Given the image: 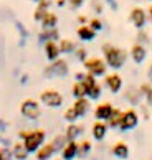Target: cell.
Instances as JSON below:
<instances>
[{
  "label": "cell",
  "mask_w": 152,
  "mask_h": 160,
  "mask_svg": "<svg viewBox=\"0 0 152 160\" xmlns=\"http://www.w3.org/2000/svg\"><path fill=\"white\" fill-rule=\"evenodd\" d=\"M20 140L25 144L27 150L30 153H37L38 149L45 144L46 132L43 129H33V130H20L18 132Z\"/></svg>",
  "instance_id": "1"
},
{
  "label": "cell",
  "mask_w": 152,
  "mask_h": 160,
  "mask_svg": "<svg viewBox=\"0 0 152 160\" xmlns=\"http://www.w3.org/2000/svg\"><path fill=\"white\" fill-rule=\"evenodd\" d=\"M103 55H104V60H106L108 66L113 69H121L127 61V53L122 48H118V46H114L111 43L103 45Z\"/></svg>",
  "instance_id": "2"
},
{
  "label": "cell",
  "mask_w": 152,
  "mask_h": 160,
  "mask_svg": "<svg viewBox=\"0 0 152 160\" xmlns=\"http://www.w3.org/2000/svg\"><path fill=\"white\" fill-rule=\"evenodd\" d=\"M20 114L28 121H37L42 116V109H40V104L33 99H25L20 104Z\"/></svg>",
  "instance_id": "3"
},
{
  "label": "cell",
  "mask_w": 152,
  "mask_h": 160,
  "mask_svg": "<svg viewBox=\"0 0 152 160\" xmlns=\"http://www.w3.org/2000/svg\"><path fill=\"white\" fill-rule=\"evenodd\" d=\"M83 66L86 68L88 73L98 76H106L108 71V63L106 60H101V58H88V60L83 63Z\"/></svg>",
  "instance_id": "4"
},
{
  "label": "cell",
  "mask_w": 152,
  "mask_h": 160,
  "mask_svg": "<svg viewBox=\"0 0 152 160\" xmlns=\"http://www.w3.org/2000/svg\"><path fill=\"white\" fill-rule=\"evenodd\" d=\"M69 73V66H68V63L65 60H55L53 63L50 64L48 68L45 69V76L46 78H65V76Z\"/></svg>",
  "instance_id": "5"
},
{
  "label": "cell",
  "mask_w": 152,
  "mask_h": 160,
  "mask_svg": "<svg viewBox=\"0 0 152 160\" xmlns=\"http://www.w3.org/2000/svg\"><path fill=\"white\" fill-rule=\"evenodd\" d=\"M139 112L136 109H127L124 111L122 114V121H121V126H119V130L121 132H129V130L136 129L139 126Z\"/></svg>",
  "instance_id": "6"
},
{
  "label": "cell",
  "mask_w": 152,
  "mask_h": 160,
  "mask_svg": "<svg viewBox=\"0 0 152 160\" xmlns=\"http://www.w3.org/2000/svg\"><path fill=\"white\" fill-rule=\"evenodd\" d=\"M40 101H42V104H45L46 108H53V109H56V108H61L63 106V96L58 91H55V89H46V91H43L42 92V96H40Z\"/></svg>",
  "instance_id": "7"
},
{
  "label": "cell",
  "mask_w": 152,
  "mask_h": 160,
  "mask_svg": "<svg viewBox=\"0 0 152 160\" xmlns=\"http://www.w3.org/2000/svg\"><path fill=\"white\" fill-rule=\"evenodd\" d=\"M104 84H106V88L109 89V92L118 94V92L122 89V84H124V81H122V76H121V74H118V73H111V74H106V76H104Z\"/></svg>",
  "instance_id": "8"
},
{
  "label": "cell",
  "mask_w": 152,
  "mask_h": 160,
  "mask_svg": "<svg viewBox=\"0 0 152 160\" xmlns=\"http://www.w3.org/2000/svg\"><path fill=\"white\" fill-rule=\"evenodd\" d=\"M129 20H131V23L137 28V30H142V28L145 27V23H147V13H145L144 8L136 7V8L131 10Z\"/></svg>",
  "instance_id": "9"
},
{
  "label": "cell",
  "mask_w": 152,
  "mask_h": 160,
  "mask_svg": "<svg viewBox=\"0 0 152 160\" xmlns=\"http://www.w3.org/2000/svg\"><path fill=\"white\" fill-rule=\"evenodd\" d=\"M113 111H114V106L111 104V102H108V101H104V102L96 106V109H94V119L96 121L108 122V119L111 117V114H113Z\"/></svg>",
  "instance_id": "10"
},
{
  "label": "cell",
  "mask_w": 152,
  "mask_h": 160,
  "mask_svg": "<svg viewBox=\"0 0 152 160\" xmlns=\"http://www.w3.org/2000/svg\"><path fill=\"white\" fill-rule=\"evenodd\" d=\"M108 130H109L108 122H104V121H96L94 124H93V127H91V135H93V139H94V140L101 142V140L106 139Z\"/></svg>",
  "instance_id": "11"
},
{
  "label": "cell",
  "mask_w": 152,
  "mask_h": 160,
  "mask_svg": "<svg viewBox=\"0 0 152 160\" xmlns=\"http://www.w3.org/2000/svg\"><path fill=\"white\" fill-rule=\"evenodd\" d=\"M124 99H126L131 106H141L142 92H141V89H139V88L129 86V88H127V89L124 91Z\"/></svg>",
  "instance_id": "12"
},
{
  "label": "cell",
  "mask_w": 152,
  "mask_h": 160,
  "mask_svg": "<svg viewBox=\"0 0 152 160\" xmlns=\"http://www.w3.org/2000/svg\"><path fill=\"white\" fill-rule=\"evenodd\" d=\"M131 58H132V61L136 63V64L144 63L145 58H147V48H145V45H141V43L132 45V48H131Z\"/></svg>",
  "instance_id": "13"
},
{
  "label": "cell",
  "mask_w": 152,
  "mask_h": 160,
  "mask_svg": "<svg viewBox=\"0 0 152 160\" xmlns=\"http://www.w3.org/2000/svg\"><path fill=\"white\" fill-rule=\"evenodd\" d=\"M78 147H79V142L76 140H68V144L65 145L60 153H61V158L63 160H74L78 157Z\"/></svg>",
  "instance_id": "14"
},
{
  "label": "cell",
  "mask_w": 152,
  "mask_h": 160,
  "mask_svg": "<svg viewBox=\"0 0 152 160\" xmlns=\"http://www.w3.org/2000/svg\"><path fill=\"white\" fill-rule=\"evenodd\" d=\"M71 108L76 111V114L78 117H84L88 112H89V108H91V99L89 98H79L74 101V104Z\"/></svg>",
  "instance_id": "15"
},
{
  "label": "cell",
  "mask_w": 152,
  "mask_h": 160,
  "mask_svg": "<svg viewBox=\"0 0 152 160\" xmlns=\"http://www.w3.org/2000/svg\"><path fill=\"white\" fill-rule=\"evenodd\" d=\"M111 153H113V155H114L116 158L126 160V158H129L131 150H129V145H127L126 142L119 140V142H116V144L113 145V149H111Z\"/></svg>",
  "instance_id": "16"
},
{
  "label": "cell",
  "mask_w": 152,
  "mask_h": 160,
  "mask_svg": "<svg viewBox=\"0 0 152 160\" xmlns=\"http://www.w3.org/2000/svg\"><path fill=\"white\" fill-rule=\"evenodd\" d=\"M12 155H13L15 160H27L28 155H30V152L27 150V147L22 140H17L15 144L12 145Z\"/></svg>",
  "instance_id": "17"
},
{
  "label": "cell",
  "mask_w": 152,
  "mask_h": 160,
  "mask_svg": "<svg viewBox=\"0 0 152 160\" xmlns=\"http://www.w3.org/2000/svg\"><path fill=\"white\" fill-rule=\"evenodd\" d=\"M55 153H56V150H55L53 144L50 142V144H43L42 147H40L38 152L35 153V155H37L35 158L37 160H51V157H53Z\"/></svg>",
  "instance_id": "18"
},
{
  "label": "cell",
  "mask_w": 152,
  "mask_h": 160,
  "mask_svg": "<svg viewBox=\"0 0 152 160\" xmlns=\"http://www.w3.org/2000/svg\"><path fill=\"white\" fill-rule=\"evenodd\" d=\"M76 33H78V38L81 41H93L96 38V30H93V28L89 25H81L78 30H76Z\"/></svg>",
  "instance_id": "19"
},
{
  "label": "cell",
  "mask_w": 152,
  "mask_h": 160,
  "mask_svg": "<svg viewBox=\"0 0 152 160\" xmlns=\"http://www.w3.org/2000/svg\"><path fill=\"white\" fill-rule=\"evenodd\" d=\"M45 53H46V58H48L50 61L58 60V56H60V53H61L60 45H56L53 40H51V41H46V43H45Z\"/></svg>",
  "instance_id": "20"
},
{
  "label": "cell",
  "mask_w": 152,
  "mask_h": 160,
  "mask_svg": "<svg viewBox=\"0 0 152 160\" xmlns=\"http://www.w3.org/2000/svg\"><path fill=\"white\" fill-rule=\"evenodd\" d=\"M48 7H50V0H40V2H38V7H37V10H35V13H33V18L42 22V20L45 18V15L50 12Z\"/></svg>",
  "instance_id": "21"
},
{
  "label": "cell",
  "mask_w": 152,
  "mask_h": 160,
  "mask_svg": "<svg viewBox=\"0 0 152 160\" xmlns=\"http://www.w3.org/2000/svg\"><path fill=\"white\" fill-rule=\"evenodd\" d=\"M122 114H124V111H121V109H118V108H114L113 114H111V117L108 119V126H109V129H119L121 121H122Z\"/></svg>",
  "instance_id": "22"
},
{
  "label": "cell",
  "mask_w": 152,
  "mask_h": 160,
  "mask_svg": "<svg viewBox=\"0 0 152 160\" xmlns=\"http://www.w3.org/2000/svg\"><path fill=\"white\" fill-rule=\"evenodd\" d=\"M81 134H83V127L78 126V124H74V122L69 124V126L66 127V130H65V135H66L68 140H76Z\"/></svg>",
  "instance_id": "23"
},
{
  "label": "cell",
  "mask_w": 152,
  "mask_h": 160,
  "mask_svg": "<svg viewBox=\"0 0 152 160\" xmlns=\"http://www.w3.org/2000/svg\"><path fill=\"white\" fill-rule=\"evenodd\" d=\"M73 96L74 99H79V98H88V89L86 86L83 84V81H76L73 84Z\"/></svg>",
  "instance_id": "24"
},
{
  "label": "cell",
  "mask_w": 152,
  "mask_h": 160,
  "mask_svg": "<svg viewBox=\"0 0 152 160\" xmlns=\"http://www.w3.org/2000/svg\"><path fill=\"white\" fill-rule=\"evenodd\" d=\"M56 23H58V17L53 12H48L45 15V18L42 20V27L43 28H56Z\"/></svg>",
  "instance_id": "25"
},
{
  "label": "cell",
  "mask_w": 152,
  "mask_h": 160,
  "mask_svg": "<svg viewBox=\"0 0 152 160\" xmlns=\"http://www.w3.org/2000/svg\"><path fill=\"white\" fill-rule=\"evenodd\" d=\"M51 144H53V147H55L56 152H61L63 149H65V145L68 144V139H66L65 134H58L56 137L51 140Z\"/></svg>",
  "instance_id": "26"
},
{
  "label": "cell",
  "mask_w": 152,
  "mask_h": 160,
  "mask_svg": "<svg viewBox=\"0 0 152 160\" xmlns=\"http://www.w3.org/2000/svg\"><path fill=\"white\" fill-rule=\"evenodd\" d=\"M40 41H51V40H56L58 38V32L56 28H45V30L40 33Z\"/></svg>",
  "instance_id": "27"
},
{
  "label": "cell",
  "mask_w": 152,
  "mask_h": 160,
  "mask_svg": "<svg viewBox=\"0 0 152 160\" xmlns=\"http://www.w3.org/2000/svg\"><path fill=\"white\" fill-rule=\"evenodd\" d=\"M93 149V144L89 140H83V142H79V147H78V157L79 158H84L89 155V152Z\"/></svg>",
  "instance_id": "28"
},
{
  "label": "cell",
  "mask_w": 152,
  "mask_h": 160,
  "mask_svg": "<svg viewBox=\"0 0 152 160\" xmlns=\"http://www.w3.org/2000/svg\"><path fill=\"white\" fill-rule=\"evenodd\" d=\"M60 50H61V53H73V51H76V43L69 38H63L60 41Z\"/></svg>",
  "instance_id": "29"
},
{
  "label": "cell",
  "mask_w": 152,
  "mask_h": 160,
  "mask_svg": "<svg viewBox=\"0 0 152 160\" xmlns=\"http://www.w3.org/2000/svg\"><path fill=\"white\" fill-rule=\"evenodd\" d=\"M139 89H141V92H142V98L147 101H152V84L150 82H142L141 86H139Z\"/></svg>",
  "instance_id": "30"
},
{
  "label": "cell",
  "mask_w": 152,
  "mask_h": 160,
  "mask_svg": "<svg viewBox=\"0 0 152 160\" xmlns=\"http://www.w3.org/2000/svg\"><path fill=\"white\" fill-rule=\"evenodd\" d=\"M101 94H103V88H101V84L98 82L94 88H91V89L88 91V98H89L91 101H98L99 98H101Z\"/></svg>",
  "instance_id": "31"
},
{
  "label": "cell",
  "mask_w": 152,
  "mask_h": 160,
  "mask_svg": "<svg viewBox=\"0 0 152 160\" xmlns=\"http://www.w3.org/2000/svg\"><path fill=\"white\" fill-rule=\"evenodd\" d=\"M83 84L86 86V89L89 91L91 88H94V86L98 84V81H96V76H94V74H91V73L84 74V78H83Z\"/></svg>",
  "instance_id": "32"
},
{
  "label": "cell",
  "mask_w": 152,
  "mask_h": 160,
  "mask_svg": "<svg viewBox=\"0 0 152 160\" xmlns=\"http://www.w3.org/2000/svg\"><path fill=\"white\" fill-rule=\"evenodd\" d=\"M63 119H65L66 122H69V124H73V122L78 121L79 117H78V114H76V111H74L73 108H69V109L65 111V114H63Z\"/></svg>",
  "instance_id": "33"
},
{
  "label": "cell",
  "mask_w": 152,
  "mask_h": 160,
  "mask_svg": "<svg viewBox=\"0 0 152 160\" xmlns=\"http://www.w3.org/2000/svg\"><path fill=\"white\" fill-rule=\"evenodd\" d=\"M137 41L136 43H141V45H145V43H149V35L145 33V30L142 28V30H139V33H137V38H136Z\"/></svg>",
  "instance_id": "34"
},
{
  "label": "cell",
  "mask_w": 152,
  "mask_h": 160,
  "mask_svg": "<svg viewBox=\"0 0 152 160\" xmlns=\"http://www.w3.org/2000/svg\"><path fill=\"white\" fill-rule=\"evenodd\" d=\"M74 53H76V60H79L81 63H84L88 60V50L86 48H78Z\"/></svg>",
  "instance_id": "35"
},
{
  "label": "cell",
  "mask_w": 152,
  "mask_h": 160,
  "mask_svg": "<svg viewBox=\"0 0 152 160\" xmlns=\"http://www.w3.org/2000/svg\"><path fill=\"white\" fill-rule=\"evenodd\" d=\"M88 25H89L93 30H96V32L103 30V22L99 20V18H91L89 22H88Z\"/></svg>",
  "instance_id": "36"
},
{
  "label": "cell",
  "mask_w": 152,
  "mask_h": 160,
  "mask_svg": "<svg viewBox=\"0 0 152 160\" xmlns=\"http://www.w3.org/2000/svg\"><path fill=\"white\" fill-rule=\"evenodd\" d=\"M12 157V147H5V149H0V160H10Z\"/></svg>",
  "instance_id": "37"
},
{
  "label": "cell",
  "mask_w": 152,
  "mask_h": 160,
  "mask_svg": "<svg viewBox=\"0 0 152 160\" xmlns=\"http://www.w3.org/2000/svg\"><path fill=\"white\" fill-rule=\"evenodd\" d=\"M141 112H142L144 119L147 121L149 117H150V114H152V111H150V106H149V102H147V104H141Z\"/></svg>",
  "instance_id": "38"
},
{
  "label": "cell",
  "mask_w": 152,
  "mask_h": 160,
  "mask_svg": "<svg viewBox=\"0 0 152 160\" xmlns=\"http://www.w3.org/2000/svg\"><path fill=\"white\" fill-rule=\"evenodd\" d=\"M93 8H94L96 13H103V3L98 2V0H93Z\"/></svg>",
  "instance_id": "39"
},
{
  "label": "cell",
  "mask_w": 152,
  "mask_h": 160,
  "mask_svg": "<svg viewBox=\"0 0 152 160\" xmlns=\"http://www.w3.org/2000/svg\"><path fill=\"white\" fill-rule=\"evenodd\" d=\"M69 3H71L73 8H76V7H81L84 3V0H69Z\"/></svg>",
  "instance_id": "40"
},
{
  "label": "cell",
  "mask_w": 152,
  "mask_h": 160,
  "mask_svg": "<svg viewBox=\"0 0 152 160\" xmlns=\"http://www.w3.org/2000/svg\"><path fill=\"white\" fill-rule=\"evenodd\" d=\"M106 2L111 5V8H113V10H118V3H116L114 0H106Z\"/></svg>",
  "instance_id": "41"
},
{
  "label": "cell",
  "mask_w": 152,
  "mask_h": 160,
  "mask_svg": "<svg viewBox=\"0 0 152 160\" xmlns=\"http://www.w3.org/2000/svg\"><path fill=\"white\" fill-rule=\"evenodd\" d=\"M147 79H149V82L152 84V64H150L149 69H147Z\"/></svg>",
  "instance_id": "42"
},
{
  "label": "cell",
  "mask_w": 152,
  "mask_h": 160,
  "mask_svg": "<svg viewBox=\"0 0 152 160\" xmlns=\"http://www.w3.org/2000/svg\"><path fill=\"white\" fill-rule=\"evenodd\" d=\"M78 22H79V23H83V25H84V23L88 22V18H86L84 15H79V17H78Z\"/></svg>",
  "instance_id": "43"
},
{
  "label": "cell",
  "mask_w": 152,
  "mask_h": 160,
  "mask_svg": "<svg viewBox=\"0 0 152 160\" xmlns=\"http://www.w3.org/2000/svg\"><path fill=\"white\" fill-rule=\"evenodd\" d=\"M149 18L152 20V5H150V7H149Z\"/></svg>",
  "instance_id": "44"
},
{
  "label": "cell",
  "mask_w": 152,
  "mask_h": 160,
  "mask_svg": "<svg viewBox=\"0 0 152 160\" xmlns=\"http://www.w3.org/2000/svg\"><path fill=\"white\" fill-rule=\"evenodd\" d=\"M149 106H150V111H152V101H149Z\"/></svg>",
  "instance_id": "45"
},
{
  "label": "cell",
  "mask_w": 152,
  "mask_h": 160,
  "mask_svg": "<svg viewBox=\"0 0 152 160\" xmlns=\"http://www.w3.org/2000/svg\"><path fill=\"white\" fill-rule=\"evenodd\" d=\"M37 2H40V0H37Z\"/></svg>",
  "instance_id": "46"
},
{
  "label": "cell",
  "mask_w": 152,
  "mask_h": 160,
  "mask_svg": "<svg viewBox=\"0 0 152 160\" xmlns=\"http://www.w3.org/2000/svg\"><path fill=\"white\" fill-rule=\"evenodd\" d=\"M81 160H84V158H81Z\"/></svg>",
  "instance_id": "47"
},
{
  "label": "cell",
  "mask_w": 152,
  "mask_h": 160,
  "mask_svg": "<svg viewBox=\"0 0 152 160\" xmlns=\"http://www.w3.org/2000/svg\"><path fill=\"white\" fill-rule=\"evenodd\" d=\"M60 160H63V158H60Z\"/></svg>",
  "instance_id": "48"
}]
</instances>
